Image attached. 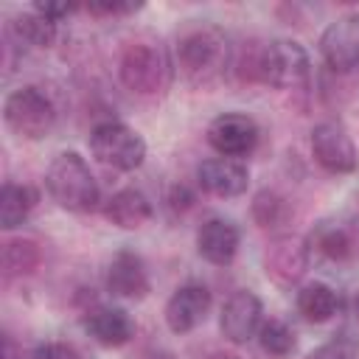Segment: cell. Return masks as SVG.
Masks as SVG:
<instances>
[{"label": "cell", "instance_id": "603a6c76", "mask_svg": "<svg viewBox=\"0 0 359 359\" xmlns=\"http://www.w3.org/2000/svg\"><path fill=\"white\" fill-rule=\"evenodd\" d=\"M314 247H317L323 255L334 258V261H345V258L353 252V241H351L348 230H345L342 224H331V222H325V224L317 227V233H314Z\"/></svg>", "mask_w": 359, "mask_h": 359}, {"label": "cell", "instance_id": "e0dca14e", "mask_svg": "<svg viewBox=\"0 0 359 359\" xmlns=\"http://www.w3.org/2000/svg\"><path fill=\"white\" fill-rule=\"evenodd\" d=\"M151 202L146 194H140L137 188H121L115 191L107 205H104V216L123 230H137L151 219Z\"/></svg>", "mask_w": 359, "mask_h": 359}, {"label": "cell", "instance_id": "8fae6325", "mask_svg": "<svg viewBox=\"0 0 359 359\" xmlns=\"http://www.w3.org/2000/svg\"><path fill=\"white\" fill-rule=\"evenodd\" d=\"M306 266H309V247L300 236H278L264 252V269L280 286L297 283Z\"/></svg>", "mask_w": 359, "mask_h": 359}, {"label": "cell", "instance_id": "f546056e", "mask_svg": "<svg viewBox=\"0 0 359 359\" xmlns=\"http://www.w3.org/2000/svg\"><path fill=\"white\" fill-rule=\"evenodd\" d=\"M353 314H356V317H359V292H356V294H353Z\"/></svg>", "mask_w": 359, "mask_h": 359}, {"label": "cell", "instance_id": "5bb4252c", "mask_svg": "<svg viewBox=\"0 0 359 359\" xmlns=\"http://www.w3.org/2000/svg\"><path fill=\"white\" fill-rule=\"evenodd\" d=\"M107 289L115 297L140 300L149 292V275H146L143 258L132 250L115 252V258L109 261V269H107Z\"/></svg>", "mask_w": 359, "mask_h": 359}, {"label": "cell", "instance_id": "277c9868", "mask_svg": "<svg viewBox=\"0 0 359 359\" xmlns=\"http://www.w3.org/2000/svg\"><path fill=\"white\" fill-rule=\"evenodd\" d=\"M3 118L14 135L39 140L53 129L56 107L39 87L28 84V87H17L14 93H8L6 104H3Z\"/></svg>", "mask_w": 359, "mask_h": 359}, {"label": "cell", "instance_id": "6da1fadb", "mask_svg": "<svg viewBox=\"0 0 359 359\" xmlns=\"http://www.w3.org/2000/svg\"><path fill=\"white\" fill-rule=\"evenodd\" d=\"M177 62L188 81L213 84L230 65V42L224 31L210 22L191 25L177 39Z\"/></svg>", "mask_w": 359, "mask_h": 359}, {"label": "cell", "instance_id": "ba28073f", "mask_svg": "<svg viewBox=\"0 0 359 359\" xmlns=\"http://www.w3.org/2000/svg\"><path fill=\"white\" fill-rule=\"evenodd\" d=\"M258 123L244 112H224L210 121L208 126V143L222 157H244L258 146Z\"/></svg>", "mask_w": 359, "mask_h": 359}, {"label": "cell", "instance_id": "7402d4cb", "mask_svg": "<svg viewBox=\"0 0 359 359\" xmlns=\"http://www.w3.org/2000/svg\"><path fill=\"white\" fill-rule=\"evenodd\" d=\"M258 342L264 348V353L275 356V359H283L294 351L297 339H294V331L283 323V320H266L261 323V331H258Z\"/></svg>", "mask_w": 359, "mask_h": 359}, {"label": "cell", "instance_id": "3957f363", "mask_svg": "<svg viewBox=\"0 0 359 359\" xmlns=\"http://www.w3.org/2000/svg\"><path fill=\"white\" fill-rule=\"evenodd\" d=\"M45 185L53 202L65 210L87 213L98 205V182L84 157H79L76 151H62L53 157L45 174Z\"/></svg>", "mask_w": 359, "mask_h": 359}, {"label": "cell", "instance_id": "83f0119b", "mask_svg": "<svg viewBox=\"0 0 359 359\" xmlns=\"http://www.w3.org/2000/svg\"><path fill=\"white\" fill-rule=\"evenodd\" d=\"M87 8L93 14H129V11H137L140 6H132V3H93Z\"/></svg>", "mask_w": 359, "mask_h": 359}, {"label": "cell", "instance_id": "9c48e42d", "mask_svg": "<svg viewBox=\"0 0 359 359\" xmlns=\"http://www.w3.org/2000/svg\"><path fill=\"white\" fill-rule=\"evenodd\" d=\"M320 53L331 70H353L359 65V14L337 17L320 36Z\"/></svg>", "mask_w": 359, "mask_h": 359}, {"label": "cell", "instance_id": "8992f818", "mask_svg": "<svg viewBox=\"0 0 359 359\" xmlns=\"http://www.w3.org/2000/svg\"><path fill=\"white\" fill-rule=\"evenodd\" d=\"M90 151L109 168L118 171H135L146 160V140L129 129L126 123L107 121L98 123L90 135Z\"/></svg>", "mask_w": 359, "mask_h": 359}, {"label": "cell", "instance_id": "d4e9b609", "mask_svg": "<svg viewBox=\"0 0 359 359\" xmlns=\"http://www.w3.org/2000/svg\"><path fill=\"white\" fill-rule=\"evenodd\" d=\"M356 345L351 339H331V342H323L320 348H314L306 359H356Z\"/></svg>", "mask_w": 359, "mask_h": 359}, {"label": "cell", "instance_id": "4fadbf2b", "mask_svg": "<svg viewBox=\"0 0 359 359\" xmlns=\"http://www.w3.org/2000/svg\"><path fill=\"white\" fill-rule=\"evenodd\" d=\"M196 180H199L202 191L227 199V196H238L247 191L250 171L244 163H238L233 157H210V160L199 163Z\"/></svg>", "mask_w": 359, "mask_h": 359}, {"label": "cell", "instance_id": "4316f807", "mask_svg": "<svg viewBox=\"0 0 359 359\" xmlns=\"http://www.w3.org/2000/svg\"><path fill=\"white\" fill-rule=\"evenodd\" d=\"M73 8H76V6H67V3H36V6H34L36 14H42V17L53 20V22H59L62 17H67Z\"/></svg>", "mask_w": 359, "mask_h": 359}, {"label": "cell", "instance_id": "484cf974", "mask_svg": "<svg viewBox=\"0 0 359 359\" xmlns=\"http://www.w3.org/2000/svg\"><path fill=\"white\" fill-rule=\"evenodd\" d=\"M31 359H81V353L67 342H45V345H36Z\"/></svg>", "mask_w": 359, "mask_h": 359}, {"label": "cell", "instance_id": "7c38bea8", "mask_svg": "<svg viewBox=\"0 0 359 359\" xmlns=\"http://www.w3.org/2000/svg\"><path fill=\"white\" fill-rule=\"evenodd\" d=\"M208 309H210V292H208V286H202V283H185L165 303V325L174 334H188V331H194L205 320Z\"/></svg>", "mask_w": 359, "mask_h": 359}, {"label": "cell", "instance_id": "cb8c5ba5", "mask_svg": "<svg viewBox=\"0 0 359 359\" xmlns=\"http://www.w3.org/2000/svg\"><path fill=\"white\" fill-rule=\"evenodd\" d=\"M289 208H286V199L278 196L275 191H261L255 199H252V216L261 227H272V224H280L286 219Z\"/></svg>", "mask_w": 359, "mask_h": 359}, {"label": "cell", "instance_id": "2e32d148", "mask_svg": "<svg viewBox=\"0 0 359 359\" xmlns=\"http://www.w3.org/2000/svg\"><path fill=\"white\" fill-rule=\"evenodd\" d=\"M84 331L104 348H121L135 337V323L123 309L98 306L84 317Z\"/></svg>", "mask_w": 359, "mask_h": 359}, {"label": "cell", "instance_id": "4dcf8cb0", "mask_svg": "<svg viewBox=\"0 0 359 359\" xmlns=\"http://www.w3.org/2000/svg\"><path fill=\"white\" fill-rule=\"evenodd\" d=\"M213 359H238V356H233V353H216Z\"/></svg>", "mask_w": 359, "mask_h": 359}, {"label": "cell", "instance_id": "44dd1931", "mask_svg": "<svg viewBox=\"0 0 359 359\" xmlns=\"http://www.w3.org/2000/svg\"><path fill=\"white\" fill-rule=\"evenodd\" d=\"M14 34L25 42V45H34V48H48L53 39H56V22L31 11V14H20L14 20Z\"/></svg>", "mask_w": 359, "mask_h": 359}, {"label": "cell", "instance_id": "5b68a950", "mask_svg": "<svg viewBox=\"0 0 359 359\" xmlns=\"http://www.w3.org/2000/svg\"><path fill=\"white\" fill-rule=\"evenodd\" d=\"M121 84L137 95H154L168 81V59L154 42H132L118 65Z\"/></svg>", "mask_w": 359, "mask_h": 359}, {"label": "cell", "instance_id": "7a4b0ae2", "mask_svg": "<svg viewBox=\"0 0 359 359\" xmlns=\"http://www.w3.org/2000/svg\"><path fill=\"white\" fill-rule=\"evenodd\" d=\"M309 76H311L309 53L297 42H289V39H275V42L258 48L250 56V70L244 73V79L264 81L278 90L306 87Z\"/></svg>", "mask_w": 359, "mask_h": 359}, {"label": "cell", "instance_id": "ac0fdd59", "mask_svg": "<svg viewBox=\"0 0 359 359\" xmlns=\"http://www.w3.org/2000/svg\"><path fill=\"white\" fill-rule=\"evenodd\" d=\"M36 202H39L36 188L6 182L3 194H0V224L6 230H14L17 224H22L28 219V213L36 208Z\"/></svg>", "mask_w": 359, "mask_h": 359}, {"label": "cell", "instance_id": "52a82bcc", "mask_svg": "<svg viewBox=\"0 0 359 359\" xmlns=\"http://www.w3.org/2000/svg\"><path fill=\"white\" fill-rule=\"evenodd\" d=\"M311 154L331 174H351L359 165V154H356V146H353L351 135L334 121H325V123L314 126Z\"/></svg>", "mask_w": 359, "mask_h": 359}, {"label": "cell", "instance_id": "30bf717a", "mask_svg": "<svg viewBox=\"0 0 359 359\" xmlns=\"http://www.w3.org/2000/svg\"><path fill=\"white\" fill-rule=\"evenodd\" d=\"M261 300L250 292V289H238L227 297V303L222 306V334L224 339L236 342V345H244L250 342L252 337H258L261 331Z\"/></svg>", "mask_w": 359, "mask_h": 359}, {"label": "cell", "instance_id": "ffe728a7", "mask_svg": "<svg viewBox=\"0 0 359 359\" xmlns=\"http://www.w3.org/2000/svg\"><path fill=\"white\" fill-rule=\"evenodd\" d=\"M42 261V250L31 238H14L3 247V269L6 275H31Z\"/></svg>", "mask_w": 359, "mask_h": 359}, {"label": "cell", "instance_id": "9a60e30c", "mask_svg": "<svg viewBox=\"0 0 359 359\" xmlns=\"http://www.w3.org/2000/svg\"><path fill=\"white\" fill-rule=\"evenodd\" d=\"M238 227L227 219H208L196 230V250L205 261L216 266H227L238 252Z\"/></svg>", "mask_w": 359, "mask_h": 359}, {"label": "cell", "instance_id": "f1b7e54d", "mask_svg": "<svg viewBox=\"0 0 359 359\" xmlns=\"http://www.w3.org/2000/svg\"><path fill=\"white\" fill-rule=\"evenodd\" d=\"M146 359H174L171 353H151V356H146Z\"/></svg>", "mask_w": 359, "mask_h": 359}, {"label": "cell", "instance_id": "d6986e66", "mask_svg": "<svg viewBox=\"0 0 359 359\" xmlns=\"http://www.w3.org/2000/svg\"><path fill=\"white\" fill-rule=\"evenodd\" d=\"M337 309H339V297L328 283L314 280V283H306L297 292V311L309 323H325L337 314Z\"/></svg>", "mask_w": 359, "mask_h": 359}]
</instances>
